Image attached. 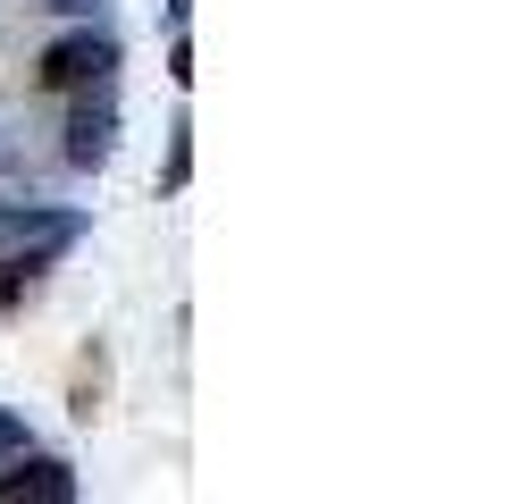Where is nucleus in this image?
Returning <instances> with one entry per match:
<instances>
[{
    "label": "nucleus",
    "instance_id": "nucleus-3",
    "mask_svg": "<svg viewBox=\"0 0 512 504\" xmlns=\"http://www.w3.org/2000/svg\"><path fill=\"white\" fill-rule=\"evenodd\" d=\"M118 152V110H110V84H93V93H76V118H68V160L76 168H101Z\"/></svg>",
    "mask_w": 512,
    "mask_h": 504
},
{
    "label": "nucleus",
    "instance_id": "nucleus-1",
    "mask_svg": "<svg viewBox=\"0 0 512 504\" xmlns=\"http://www.w3.org/2000/svg\"><path fill=\"white\" fill-rule=\"evenodd\" d=\"M34 76H42V93H93V84L118 76V42L93 34V26H76V34H59L51 51H42Z\"/></svg>",
    "mask_w": 512,
    "mask_h": 504
},
{
    "label": "nucleus",
    "instance_id": "nucleus-4",
    "mask_svg": "<svg viewBox=\"0 0 512 504\" xmlns=\"http://www.w3.org/2000/svg\"><path fill=\"white\" fill-rule=\"evenodd\" d=\"M9 504H76V471H68V462H59V454H34L26 471H17Z\"/></svg>",
    "mask_w": 512,
    "mask_h": 504
},
{
    "label": "nucleus",
    "instance_id": "nucleus-9",
    "mask_svg": "<svg viewBox=\"0 0 512 504\" xmlns=\"http://www.w3.org/2000/svg\"><path fill=\"white\" fill-rule=\"evenodd\" d=\"M42 9H59V17H93V0H42Z\"/></svg>",
    "mask_w": 512,
    "mask_h": 504
},
{
    "label": "nucleus",
    "instance_id": "nucleus-8",
    "mask_svg": "<svg viewBox=\"0 0 512 504\" xmlns=\"http://www.w3.org/2000/svg\"><path fill=\"white\" fill-rule=\"evenodd\" d=\"M168 76H177V84H194V42H185V34L168 42Z\"/></svg>",
    "mask_w": 512,
    "mask_h": 504
},
{
    "label": "nucleus",
    "instance_id": "nucleus-2",
    "mask_svg": "<svg viewBox=\"0 0 512 504\" xmlns=\"http://www.w3.org/2000/svg\"><path fill=\"white\" fill-rule=\"evenodd\" d=\"M84 236V219H76V210H17V202H0V244H9V261L17 269H42V261H51V252H68Z\"/></svg>",
    "mask_w": 512,
    "mask_h": 504
},
{
    "label": "nucleus",
    "instance_id": "nucleus-7",
    "mask_svg": "<svg viewBox=\"0 0 512 504\" xmlns=\"http://www.w3.org/2000/svg\"><path fill=\"white\" fill-rule=\"evenodd\" d=\"M9 303H26V278H17V261L0 252V311H9Z\"/></svg>",
    "mask_w": 512,
    "mask_h": 504
},
{
    "label": "nucleus",
    "instance_id": "nucleus-6",
    "mask_svg": "<svg viewBox=\"0 0 512 504\" xmlns=\"http://www.w3.org/2000/svg\"><path fill=\"white\" fill-rule=\"evenodd\" d=\"M34 446V437H26V420H17L9 404H0V462H17V454H26Z\"/></svg>",
    "mask_w": 512,
    "mask_h": 504
},
{
    "label": "nucleus",
    "instance_id": "nucleus-5",
    "mask_svg": "<svg viewBox=\"0 0 512 504\" xmlns=\"http://www.w3.org/2000/svg\"><path fill=\"white\" fill-rule=\"evenodd\" d=\"M185 177H194V126L177 118V126H168V168H160V185H168V194H177Z\"/></svg>",
    "mask_w": 512,
    "mask_h": 504
}]
</instances>
